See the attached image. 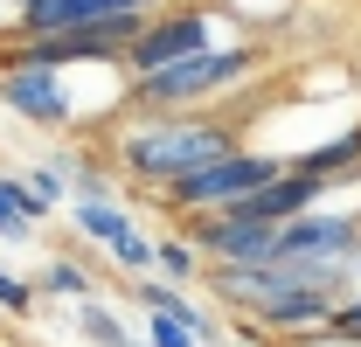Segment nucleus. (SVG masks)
Listing matches in <instances>:
<instances>
[{
  "label": "nucleus",
  "mask_w": 361,
  "mask_h": 347,
  "mask_svg": "<svg viewBox=\"0 0 361 347\" xmlns=\"http://www.w3.org/2000/svg\"><path fill=\"white\" fill-rule=\"evenodd\" d=\"M236 146H243V126H236V111H216V104H202V111H126V126L104 132L111 167L153 195L180 174L236 153Z\"/></svg>",
  "instance_id": "f257e3e1"
},
{
  "label": "nucleus",
  "mask_w": 361,
  "mask_h": 347,
  "mask_svg": "<svg viewBox=\"0 0 361 347\" xmlns=\"http://www.w3.org/2000/svg\"><path fill=\"white\" fill-rule=\"evenodd\" d=\"M257 70H264V42H216L202 56L167 63V70L126 77V111H202V104H229Z\"/></svg>",
  "instance_id": "f03ea898"
},
{
  "label": "nucleus",
  "mask_w": 361,
  "mask_h": 347,
  "mask_svg": "<svg viewBox=\"0 0 361 347\" xmlns=\"http://www.w3.org/2000/svg\"><path fill=\"white\" fill-rule=\"evenodd\" d=\"M285 174V153H264V146H236V153H223V160H209V167L180 174V181H167L160 188V209L167 216H209V209H229V202H243V195H257L264 181H278Z\"/></svg>",
  "instance_id": "7ed1b4c3"
},
{
  "label": "nucleus",
  "mask_w": 361,
  "mask_h": 347,
  "mask_svg": "<svg viewBox=\"0 0 361 347\" xmlns=\"http://www.w3.org/2000/svg\"><path fill=\"white\" fill-rule=\"evenodd\" d=\"M223 42V21L209 14V7H160L153 21H146V35L126 49V77H146V70H167L180 56H202V49Z\"/></svg>",
  "instance_id": "20e7f679"
},
{
  "label": "nucleus",
  "mask_w": 361,
  "mask_h": 347,
  "mask_svg": "<svg viewBox=\"0 0 361 347\" xmlns=\"http://www.w3.org/2000/svg\"><path fill=\"white\" fill-rule=\"evenodd\" d=\"M180 229L202 243V257H209V264H264V257H278V222L236 216V209L180 216Z\"/></svg>",
  "instance_id": "39448f33"
},
{
  "label": "nucleus",
  "mask_w": 361,
  "mask_h": 347,
  "mask_svg": "<svg viewBox=\"0 0 361 347\" xmlns=\"http://www.w3.org/2000/svg\"><path fill=\"white\" fill-rule=\"evenodd\" d=\"M278 257H355L361 264V209H306L278 222Z\"/></svg>",
  "instance_id": "423d86ee"
},
{
  "label": "nucleus",
  "mask_w": 361,
  "mask_h": 347,
  "mask_svg": "<svg viewBox=\"0 0 361 347\" xmlns=\"http://www.w3.org/2000/svg\"><path fill=\"white\" fill-rule=\"evenodd\" d=\"M0 104L14 111V118H28V126L42 132H70V90H63V70L56 63H28V70H0Z\"/></svg>",
  "instance_id": "0eeeda50"
},
{
  "label": "nucleus",
  "mask_w": 361,
  "mask_h": 347,
  "mask_svg": "<svg viewBox=\"0 0 361 347\" xmlns=\"http://www.w3.org/2000/svg\"><path fill=\"white\" fill-rule=\"evenodd\" d=\"M70 222H77V236H84V243H97V250H111V243L133 229L126 202H111V195H77V202H70Z\"/></svg>",
  "instance_id": "6e6552de"
},
{
  "label": "nucleus",
  "mask_w": 361,
  "mask_h": 347,
  "mask_svg": "<svg viewBox=\"0 0 361 347\" xmlns=\"http://www.w3.org/2000/svg\"><path fill=\"white\" fill-rule=\"evenodd\" d=\"M153 271L174 278V285H202L209 278V257H202V243L188 229H167V236H153Z\"/></svg>",
  "instance_id": "1a4fd4ad"
},
{
  "label": "nucleus",
  "mask_w": 361,
  "mask_h": 347,
  "mask_svg": "<svg viewBox=\"0 0 361 347\" xmlns=\"http://www.w3.org/2000/svg\"><path fill=\"white\" fill-rule=\"evenodd\" d=\"M285 167L319 174V181H341V174H355V167H361V126H355V132H341V139H326V146H306V153H292Z\"/></svg>",
  "instance_id": "9d476101"
},
{
  "label": "nucleus",
  "mask_w": 361,
  "mask_h": 347,
  "mask_svg": "<svg viewBox=\"0 0 361 347\" xmlns=\"http://www.w3.org/2000/svg\"><path fill=\"white\" fill-rule=\"evenodd\" d=\"M77 327H84V341H90V347H133L126 319H118L104 299H77Z\"/></svg>",
  "instance_id": "9b49d317"
},
{
  "label": "nucleus",
  "mask_w": 361,
  "mask_h": 347,
  "mask_svg": "<svg viewBox=\"0 0 361 347\" xmlns=\"http://www.w3.org/2000/svg\"><path fill=\"white\" fill-rule=\"evenodd\" d=\"M35 292H42V299H97V285H90V271L77 257H56L42 278H35Z\"/></svg>",
  "instance_id": "f8f14e48"
},
{
  "label": "nucleus",
  "mask_w": 361,
  "mask_h": 347,
  "mask_svg": "<svg viewBox=\"0 0 361 347\" xmlns=\"http://www.w3.org/2000/svg\"><path fill=\"white\" fill-rule=\"evenodd\" d=\"M56 167H63V181L77 188V195H111V174H104V160H90V153H56Z\"/></svg>",
  "instance_id": "ddd939ff"
},
{
  "label": "nucleus",
  "mask_w": 361,
  "mask_h": 347,
  "mask_svg": "<svg viewBox=\"0 0 361 347\" xmlns=\"http://www.w3.org/2000/svg\"><path fill=\"white\" fill-rule=\"evenodd\" d=\"M104 257H111V271H126V278H146V271H153V236L133 222V229H126V236H118Z\"/></svg>",
  "instance_id": "4468645a"
},
{
  "label": "nucleus",
  "mask_w": 361,
  "mask_h": 347,
  "mask_svg": "<svg viewBox=\"0 0 361 347\" xmlns=\"http://www.w3.org/2000/svg\"><path fill=\"white\" fill-rule=\"evenodd\" d=\"M146 347H202L174 312H146Z\"/></svg>",
  "instance_id": "2eb2a0df"
},
{
  "label": "nucleus",
  "mask_w": 361,
  "mask_h": 347,
  "mask_svg": "<svg viewBox=\"0 0 361 347\" xmlns=\"http://www.w3.org/2000/svg\"><path fill=\"white\" fill-rule=\"evenodd\" d=\"M0 312H14V319H28V312H35V285H28V278H14L7 264H0Z\"/></svg>",
  "instance_id": "dca6fc26"
},
{
  "label": "nucleus",
  "mask_w": 361,
  "mask_h": 347,
  "mask_svg": "<svg viewBox=\"0 0 361 347\" xmlns=\"http://www.w3.org/2000/svg\"><path fill=\"white\" fill-rule=\"evenodd\" d=\"M28 236H35V222L21 216V209L7 202V188H0V243H28Z\"/></svg>",
  "instance_id": "f3484780"
},
{
  "label": "nucleus",
  "mask_w": 361,
  "mask_h": 347,
  "mask_svg": "<svg viewBox=\"0 0 361 347\" xmlns=\"http://www.w3.org/2000/svg\"><path fill=\"white\" fill-rule=\"evenodd\" d=\"M326 327H334V334H348V341H361V299H355V292L334 305V319H326Z\"/></svg>",
  "instance_id": "a211bd4d"
},
{
  "label": "nucleus",
  "mask_w": 361,
  "mask_h": 347,
  "mask_svg": "<svg viewBox=\"0 0 361 347\" xmlns=\"http://www.w3.org/2000/svg\"><path fill=\"white\" fill-rule=\"evenodd\" d=\"M14 28H21V7H14V0H0V42H14Z\"/></svg>",
  "instance_id": "6ab92c4d"
},
{
  "label": "nucleus",
  "mask_w": 361,
  "mask_h": 347,
  "mask_svg": "<svg viewBox=\"0 0 361 347\" xmlns=\"http://www.w3.org/2000/svg\"><path fill=\"white\" fill-rule=\"evenodd\" d=\"M229 347H285V341H271V334H257V327H243V334H236Z\"/></svg>",
  "instance_id": "aec40b11"
},
{
  "label": "nucleus",
  "mask_w": 361,
  "mask_h": 347,
  "mask_svg": "<svg viewBox=\"0 0 361 347\" xmlns=\"http://www.w3.org/2000/svg\"><path fill=\"white\" fill-rule=\"evenodd\" d=\"M133 347H146V341H133Z\"/></svg>",
  "instance_id": "412c9836"
}]
</instances>
